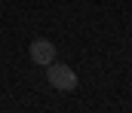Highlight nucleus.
Listing matches in <instances>:
<instances>
[{"label":"nucleus","instance_id":"1","mask_svg":"<svg viewBox=\"0 0 132 113\" xmlns=\"http://www.w3.org/2000/svg\"><path fill=\"white\" fill-rule=\"evenodd\" d=\"M46 76H49V86L55 92H74L77 89V74L74 67H68L62 61H49L46 64Z\"/></svg>","mask_w":132,"mask_h":113},{"label":"nucleus","instance_id":"2","mask_svg":"<svg viewBox=\"0 0 132 113\" xmlns=\"http://www.w3.org/2000/svg\"><path fill=\"white\" fill-rule=\"evenodd\" d=\"M31 61L34 64H49V61H55V43H49L46 37H37V40H31Z\"/></svg>","mask_w":132,"mask_h":113}]
</instances>
